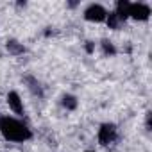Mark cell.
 <instances>
[{
    "label": "cell",
    "instance_id": "1",
    "mask_svg": "<svg viewBox=\"0 0 152 152\" xmlns=\"http://www.w3.org/2000/svg\"><path fill=\"white\" fill-rule=\"evenodd\" d=\"M0 134L7 141H13V143H23L32 138L31 127L25 122H22L20 118L9 116V115L0 116Z\"/></svg>",
    "mask_w": 152,
    "mask_h": 152
},
{
    "label": "cell",
    "instance_id": "2",
    "mask_svg": "<svg viewBox=\"0 0 152 152\" xmlns=\"http://www.w3.org/2000/svg\"><path fill=\"white\" fill-rule=\"evenodd\" d=\"M116 136H118V129H116V125H115V124L106 122V124H102V125L99 127L97 140H99V143H100L102 147L111 145V143L116 140Z\"/></svg>",
    "mask_w": 152,
    "mask_h": 152
},
{
    "label": "cell",
    "instance_id": "3",
    "mask_svg": "<svg viewBox=\"0 0 152 152\" xmlns=\"http://www.w3.org/2000/svg\"><path fill=\"white\" fill-rule=\"evenodd\" d=\"M83 15H84V20L93 22V23H102V22H106V18H107V11H106V7L100 6V4H90V6L84 9Z\"/></svg>",
    "mask_w": 152,
    "mask_h": 152
},
{
    "label": "cell",
    "instance_id": "4",
    "mask_svg": "<svg viewBox=\"0 0 152 152\" xmlns=\"http://www.w3.org/2000/svg\"><path fill=\"white\" fill-rule=\"evenodd\" d=\"M129 18L136 22H147L150 18V7L143 2H131L129 4Z\"/></svg>",
    "mask_w": 152,
    "mask_h": 152
},
{
    "label": "cell",
    "instance_id": "5",
    "mask_svg": "<svg viewBox=\"0 0 152 152\" xmlns=\"http://www.w3.org/2000/svg\"><path fill=\"white\" fill-rule=\"evenodd\" d=\"M6 102L9 106V109L15 113V115H25V107H23V100L20 97L18 91H9L7 97H6Z\"/></svg>",
    "mask_w": 152,
    "mask_h": 152
},
{
    "label": "cell",
    "instance_id": "6",
    "mask_svg": "<svg viewBox=\"0 0 152 152\" xmlns=\"http://www.w3.org/2000/svg\"><path fill=\"white\" fill-rule=\"evenodd\" d=\"M129 4L131 2H127V0H118L116 2V7H115V15L122 20V22H125L127 18H129Z\"/></svg>",
    "mask_w": 152,
    "mask_h": 152
},
{
    "label": "cell",
    "instance_id": "7",
    "mask_svg": "<svg viewBox=\"0 0 152 152\" xmlns=\"http://www.w3.org/2000/svg\"><path fill=\"white\" fill-rule=\"evenodd\" d=\"M77 97L75 95H70V93H66V95H63L61 97V106L66 109V111H73V109H77Z\"/></svg>",
    "mask_w": 152,
    "mask_h": 152
},
{
    "label": "cell",
    "instance_id": "8",
    "mask_svg": "<svg viewBox=\"0 0 152 152\" xmlns=\"http://www.w3.org/2000/svg\"><path fill=\"white\" fill-rule=\"evenodd\" d=\"M6 48H7L9 54H13V56H20V54L25 52V47H23L22 43H18L16 39H9L7 45H6Z\"/></svg>",
    "mask_w": 152,
    "mask_h": 152
},
{
    "label": "cell",
    "instance_id": "9",
    "mask_svg": "<svg viewBox=\"0 0 152 152\" xmlns=\"http://www.w3.org/2000/svg\"><path fill=\"white\" fill-rule=\"evenodd\" d=\"M106 23H107V27L109 29H113V31H118L122 25H124V22L111 11V13H107V18H106Z\"/></svg>",
    "mask_w": 152,
    "mask_h": 152
},
{
    "label": "cell",
    "instance_id": "10",
    "mask_svg": "<svg viewBox=\"0 0 152 152\" xmlns=\"http://www.w3.org/2000/svg\"><path fill=\"white\" fill-rule=\"evenodd\" d=\"M25 83L29 84V90L32 91V95H38V97H43V90L39 86V83L34 79V77H25Z\"/></svg>",
    "mask_w": 152,
    "mask_h": 152
},
{
    "label": "cell",
    "instance_id": "11",
    "mask_svg": "<svg viewBox=\"0 0 152 152\" xmlns=\"http://www.w3.org/2000/svg\"><path fill=\"white\" fill-rule=\"evenodd\" d=\"M100 47H102V54H104V56H109V57H111V56L116 54V48H115V45H113L109 39H102V41H100Z\"/></svg>",
    "mask_w": 152,
    "mask_h": 152
},
{
    "label": "cell",
    "instance_id": "12",
    "mask_svg": "<svg viewBox=\"0 0 152 152\" xmlns=\"http://www.w3.org/2000/svg\"><path fill=\"white\" fill-rule=\"evenodd\" d=\"M86 50H88V52H91V50H93V45H91V41H88V45H86Z\"/></svg>",
    "mask_w": 152,
    "mask_h": 152
},
{
    "label": "cell",
    "instance_id": "13",
    "mask_svg": "<svg viewBox=\"0 0 152 152\" xmlns=\"http://www.w3.org/2000/svg\"><path fill=\"white\" fill-rule=\"evenodd\" d=\"M84 152H95V150H84Z\"/></svg>",
    "mask_w": 152,
    "mask_h": 152
}]
</instances>
